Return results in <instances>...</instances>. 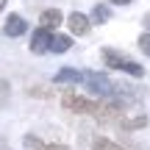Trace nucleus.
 Wrapping results in <instances>:
<instances>
[{
  "instance_id": "nucleus-1",
  "label": "nucleus",
  "mask_w": 150,
  "mask_h": 150,
  "mask_svg": "<svg viewBox=\"0 0 150 150\" xmlns=\"http://www.w3.org/2000/svg\"><path fill=\"white\" fill-rule=\"evenodd\" d=\"M103 61H106V67H111V70H122V72L134 75V78H142V75H145V67H142V64L125 59L122 53H117V50H111V47L103 50Z\"/></svg>"
},
{
  "instance_id": "nucleus-2",
  "label": "nucleus",
  "mask_w": 150,
  "mask_h": 150,
  "mask_svg": "<svg viewBox=\"0 0 150 150\" xmlns=\"http://www.w3.org/2000/svg\"><path fill=\"white\" fill-rule=\"evenodd\" d=\"M61 106H64L67 111H75V114H92V117H95V111H97V100L83 97V95H75V92H64V95H61Z\"/></svg>"
},
{
  "instance_id": "nucleus-3",
  "label": "nucleus",
  "mask_w": 150,
  "mask_h": 150,
  "mask_svg": "<svg viewBox=\"0 0 150 150\" xmlns=\"http://www.w3.org/2000/svg\"><path fill=\"white\" fill-rule=\"evenodd\" d=\"M83 83L89 86V92L97 95L100 100L103 97H111V92H114V86L108 83V78L103 72H83Z\"/></svg>"
},
{
  "instance_id": "nucleus-4",
  "label": "nucleus",
  "mask_w": 150,
  "mask_h": 150,
  "mask_svg": "<svg viewBox=\"0 0 150 150\" xmlns=\"http://www.w3.org/2000/svg\"><path fill=\"white\" fill-rule=\"evenodd\" d=\"M50 42H53V31L50 28H42L39 25L31 36V53H50Z\"/></svg>"
},
{
  "instance_id": "nucleus-5",
  "label": "nucleus",
  "mask_w": 150,
  "mask_h": 150,
  "mask_svg": "<svg viewBox=\"0 0 150 150\" xmlns=\"http://www.w3.org/2000/svg\"><path fill=\"white\" fill-rule=\"evenodd\" d=\"M67 25H70V33L72 36H86L92 28V20L86 14H81V11H72L70 17H67Z\"/></svg>"
},
{
  "instance_id": "nucleus-6",
  "label": "nucleus",
  "mask_w": 150,
  "mask_h": 150,
  "mask_svg": "<svg viewBox=\"0 0 150 150\" xmlns=\"http://www.w3.org/2000/svg\"><path fill=\"white\" fill-rule=\"evenodd\" d=\"M25 31H28V22L22 20V17H17V14H11L8 20H6V25H3V33H6V36H11V39H14V36H22Z\"/></svg>"
},
{
  "instance_id": "nucleus-7",
  "label": "nucleus",
  "mask_w": 150,
  "mask_h": 150,
  "mask_svg": "<svg viewBox=\"0 0 150 150\" xmlns=\"http://www.w3.org/2000/svg\"><path fill=\"white\" fill-rule=\"evenodd\" d=\"M39 25H42V28H50V31L59 28L61 25V11L59 8H45L42 14H39Z\"/></svg>"
},
{
  "instance_id": "nucleus-8",
  "label": "nucleus",
  "mask_w": 150,
  "mask_h": 150,
  "mask_svg": "<svg viewBox=\"0 0 150 150\" xmlns=\"http://www.w3.org/2000/svg\"><path fill=\"white\" fill-rule=\"evenodd\" d=\"M53 81H56V83H83V72L72 70V67H64V70L56 72Z\"/></svg>"
},
{
  "instance_id": "nucleus-9",
  "label": "nucleus",
  "mask_w": 150,
  "mask_h": 150,
  "mask_svg": "<svg viewBox=\"0 0 150 150\" xmlns=\"http://www.w3.org/2000/svg\"><path fill=\"white\" fill-rule=\"evenodd\" d=\"M70 47H72V36H64V33H53L50 53H67Z\"/></svg>"
},
{
  "instance_id": "nucleus-10",
  "label": "nucleus",
  "mask_w": 150,
  "mask_h": 150,
  "mask_svg": "<svg viewBox=\"0 0 150 150\" xmlns=\"http://www.w3.org/2000/svg\"><path fill=\"white\" fill-rule=\"evenodd\" d=\"M92 150H125V147H120L117 142L106 139V136H95L92 139Z\"/></svg>"
},
{
  "instance_id": "nucleus-11",
  "label": "nucleus",
  "mask_w": 150,
  "mask_h": 150,
  "mask_svg": "<svg viewBox=\"0 0 150 150\" xmlns=\"http://www.w3.org/2000/svg\"><path fill=\"white\" fill-rule=\"evenodd\" d=\"M145 125H147V117H142V114L134 117V120H122V128L125 131H139V128H145Z\"/></svg>"
},
{
  "instance_id": "nucleus-12",
  "label": "nucleus",
  "mask_w": 150,
  "mask_h": 150,
  "mask_svg": "<svg viewBox=\"0 0 150 150\" xmlns=\"http://www.w3.org/2000/svg\"><path fill=\"white\" fill-rule=\"evenodd\" d=\"M108 17H111V11H108L106 6H95V11H92V17H89V20H92V22H97V25H100V22H106Z\"/></svg>"
},
{
  "instance_id": "nucleus-13",
  "label": "nucleus",
  "mask_w": 150,
  "mask_h": 150,
  "mask_svg": "<svg viewBox=\"0 0 150 150\" xmlns=\"http://www.w3.org/2000/svg\"><path fill=\"white\" fill-rule=\"evenodd\" d=\"M139 50H142L145 56H150V31H147V33H142V36H139Z\"/></svg>"
},
{
  "instance_id": "nucleus-14",
  "label": "nucleus",
  "mask_w": 150,
  "mask_h": 150,
  "mask_svg": "<svg viewBox=\"0 0 150 150\" xmlns=\"http://www.w3.org/2000/svg\"><path fill=\"white\" fill-rule=\"evenodd\" d=\"M39 145H42V142H39V139H36V136H33V134H28V136H25V147H31V150H36Z\"/></svg>"
},
{
  "instance_id": "nucleus-15",
  "label": "nucleus",
  "mask_w": 150,
  "mask_h": 150,
  "mask_svg": "<svg viewBox=\"0 0 150 150\" xmlns=\"http://www.w3.org/2000/svg\"><path fill=\"white\" fill-rule=\"evenodd\" d=\"M36 150H67L64 145H39Z\"/></svg>"
},
{
  "instance_id": "nucleus-16",
  "label": "nucleus",
  "mask_w": 150,
  "mask_h": 150,
  "mask_svg": "<svg viewBox=\"0 0 150 150\" xmlns=\"http://www.w3.org/2000/svg\"><path fill=\"white\" fill-rule=\"evenodd\" d=\"M31 95L33 97H50V92L47 89H31Z\"/></svg>"
},
{
  "instance_id": "nucleus-17",
  "label": "nucleus",
  "mask_w": 150,
  "mask_h": 150,
  "mask_svg": "<svg viewBox=\"0 0 150 150\" xmlns=\"http://www.w3.org/2000/svg\"><path fill=\"white\" fill-rule=\"evenodd\" d=\"M108 3H111V6H128L131 0H108Z\"/></svg>"
},
{
  "instance_id": "nucleus-18",
  "label": "nucleus",
  "mask_w": 150,
  "mask_h": 150,
  "mask_svg": "<svg viewBox=\"0 0 150 150\" xmlns=\"http://www.w3.org/2000/svg\"><path fill=\"white\" fill-rule=\"evenodd\" d=\"M6 3H8V0H0V11H3V8H6Z\"/></svg>"
}]
</instances>
